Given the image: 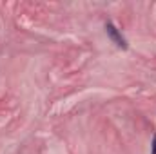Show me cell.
<instances>
[{"label": "cell", "instance_id": "7a4b0ae2", "mask_svg": "<svg viewBox=\"0 0 156 154\" xmlns=\"http://www.w3.org/2000/svg\"><path fill=\"white\" fill-rule=\"evenodd\" d=\"M151 154H156V134L153 138V145H151Z\"/></svg>", "mask_w": 156, "mask_h": 154}, {"label": "cell", "instance_id": "6da1fadb", "mask_svg": "<svg viewBox=\"0 0 156 154\" xmlns=\"http://www.w3.org/2000/svg\"><path fill=\"white\" fill-rule=\"evenodd\" d=\"M105 31H107L109 38L113 40L120 49H127V40L122 37V33L116 29V26H115L113 22H105Z\"/></svg>", "mask_w": 156, "mask_h": 154}]
</instances>
